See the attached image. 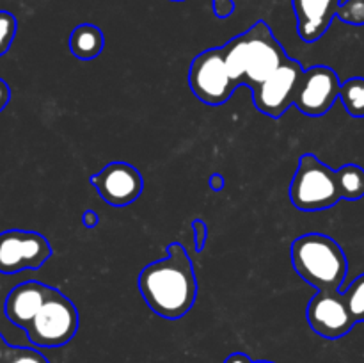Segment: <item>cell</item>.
I'll return each mask as SVG.
<instances>
[{"label":"cell","mask_w":364,"mask_h":363,"mask_svg":"<svg viewBox=\"0 0 364 363\" xmlns=\"http://www.w3.org/2000/svg\"><path fill=\"white\" fill-rule=\"evenodd\" d=\"M139 290L153 313L176 320L191 312L198 295L194 267L187 249L167 246V256L149 263L139 274Z\"/></svg>","instance_id":"cell-1"},{"label":"cell","mask_w":364,"mask_h":363,"mask_svg":"<svg viewBox=\"0 0 364 363\" xmlns=\"http://www.w3.org/2000/svg\"><path fill=\"white\" fill-rule=\"evenodd\" d=\"M226 66L237 85L255 91L290 57L263 20L223 46Z\"/></svg>","instance_id":"cell-2"},{"label":"cell","mask_w":364,"mask_h":363,"mask_svg":"<svg viewBox=\"0 0 364 363\" xmlns=\"http://www.w3.org/2000/svg\"><path fill=\"white\" fill-rule=\"evenodd\" d=\"M294 269L316 290H340L348 273L345 251L334 238L306 233L291 242Z\"/></svg>","instance_id":"cell-3"},{"label":"cell","mask_w":364,"mask_h":363,"mask_svg":"<svg viewBox=\"0 0 364 363\" xmlns=\"http://www.w3.org/2000/svg\"><path fill=\"white\" fill-rule=\"evenodd\" d=\"M291 205L302 212H320L331 209L341 199L336 184V171L320 162L313 153L299 160L290 185Z\"/></svg>","instance_id":"cell-4"},{"label":"cell","mask_w":364,"mask_h":363,"mask_svg":"<svg viewBox=\"0 0 364 363\" xmlns=\"http://www.w3.org/2000/svg\"><path fill=\"white\" fill-rule=\"evenodd\" d=\"M25 331L36 347L66 345L78 331L77 306L63 292L52 288L45 305Z\"/></svg>","instance_id":"cell-5"},{"label":"cell","mask_w":364,"mask_h":363,"mask_svg":"<svg viewBox=\"0 0 364 363\" xmlns=\"http://www.w3.org/2000/svg\"><path fill=\"white\" fill-rule=\"evenodd\" d=\"M188 84L198 100L206 105H223L238 88L226 66L223 46L205 50L194 57L188 70Z\"/></svg>","instance_id":"cell-6"},{"label":"cell","mask_w":364,"mask_h":363,"mask_svg":"<svg viewBox=\"0 0 364 363\" xmlns=\"http://www.w3.org/2000/svg\"><path fill=\"white\" fill-rule=\"evenodd\" d=\"M52 256V246L45 235L27 230H7L0 233V273L16 274L38 270Z\"/></svg>","instance_id":"cell-7"},{"label":"cell","mask_w":364,"mask_h":363,"mask_svg":"<svg viewBox=\"0 0 364 363\" xmlns=\"http://www.w3.org/2000/svg\"><path fill=\"white\" fill-rule=\"evenodd\" d=\"M302 64L295 59H288L252 91V102L256 109L265 116L277 117L283 116L288 107L294 105L295 91L301 82Z\"/></svg>","instance_id":"cell-8"},{"label":"cell","mask_w":364,"mask_h":363,"mask_svg":"<svg viewBox=\"0 0 364 363\" xmlns=\"http://www.w3.org/2000/svg\"><path fill=\"white\" fill-rule=\"evenodd\" d=\"M309 327L327 340L345 337L355 326L354 315L348 310L343 292L318 290L306 308Z\"/></svg>","instance_id":"cell-9"},{"label":"cell","mask_w":364,"mask_h":363,"mask_svg":"<svg viewBox=\"0 0 364 363\" xmlns=\"http://www.w3.org/2000/svg\"><path fill=\"white\" fill-rule=\"evenodd\" d=\"M340 89L341 84L336 71L318 64L304 70L295 91L294 105H297V109L306 116H323L340 98Z\"/></svg>","instance_id":"cell-10"},{"label":"cell","mask_w":364,"mask_h":363,"mask_svg":"<svg viewBox=\"0 0 364 363\" xmlns=\"http://www.w3.org/2000/svg\"><path fill=\"white\" fill-rule=\"evenodd\" d=\"M91 184L103 201L112 206L134 203L144 189V178L128 162H110L100 173L92 174Z\"/></svg>","instance_id":"cell-11"},{"label":"cell","mask_w":364,"mask_h":363,"mask_svg":"<svg viewBox=\"0 0 364 363\" xmlns=\"http://www.w3.org/2000/svg\"><path fill=\"white\" fill-rule=\"evenodd\" d=\"M50 292H52V287L39 281H25V283L16 285L7 294L6 302H4V312L9 322L21 330H27L28 324L34 320V317L48 299Z\"/></svg>","instance_id":"cell-12"},{"label":"cell","mask_w":364,"mask_h":363,"mask_svg":"<svg viewBox=\"0 0 364 363\" xmlns=\"http://www.w3.org/2000/svg\"><path fill=\"white\" fill-rule=\"evenodd\" d=\"M297 16V31L302 41L315 43L322 38L336 18L341 0H291Z\"/></svg>","instance_id":"cell-13"},{"label":"cell","mask_w":364,"mask_h":363,"mask_svg":"<svg viewBox=\"0 0 364 363\" xmlns=\"http://www.w3.org/2000/svg\"><path fill=\"white\" fill-rule=\"evenodd\" d=\"M105 38L102 28L92 23H82L73 28L70 36V50L77 59L91 60L103 52Z\"/></svg>","instance_id":"cell-14"},{"label":"cell","mask_w":364,"mask_h":363,"mask_svg":"<svg viewBox=\"0 0 364 363\" xmlns=\"http://www.w3.org/2000/svg\"><path fill=\"white\" fill-rule=\"evenodd\" d=\"M336 184L341 199H361L364 196V169L358 164H345L336 171Z\"/></svg>","instance_id":"cell-15"},{"label":"cell","mask_w":364,"mask_h":363,"mask_svg":"<svg viewBox=\"0 0 364 363\" xmlns=\"http://www.w3.org/2000/svg\"><path fill=\"white\" fill-rule=\"evenodd\" d=\"M340 100L350 116L364 117V77H354L343 82Z\"/></svg>","instance_id":"cell-16"},{"label":"cell","mask_w":364,"mask_h":363,"mask_svg":"<svg viewBox=\"0 0 364 363\" xmlns=\"http://www.w3.org/2000/svg\"><path fill=\"white\" fill-rule=\"evenodd\" d=\"M345 301H347L348 310L354 315L355 322H363L364 320V273L361 276L355 278L347 290L343 292Z\"/></svg>","instance_id":"cell-17"},{"label":"cell","mask_w":364,"mask_h":363,"mask_svg":"<svg viewBox=\"0 0 364 363\" xmlns=\"http://www.w3.org/2000/svg\"><path fill=\"white\" fill-rule=\"evenodd\" d=\"M18 21L9 11H0V57L7 53L16 36Z\"/></svg>","instance_id":"cell-18"},{"label":"cell","mask_w":364,"mask_h":363,"mask_svg":"<svg viewBox=\"0 0 364 363\" xmlns=\"http://www.w3.org/2000/svg\"><path fill=\"white\" fill-rule=\"evenodd\" d=\"M336 16L348 25H364V0H347L340 6Z\"/></svg>","instance_id":"cell-19"},{"label":"cell","mask_w":364,"mask_h":363,"mask_svg":"<svg viewBox=\"0 0 364 363\" xmlns=\"http://www.w3.org/2000/svg\"><path fill=\"white\" fill-rule=\"evenodd\" d=\"M6 358L7 363H48L45 356L34 349H9Z\"/></svg>","instance_id":"cell-20"},{"label":"cell","mask_w":364,"mask_h":363,"mask_svg":"<svg viewBox=\"0 0 364 363\" xmlns=\"http://www.w3.org/2000/svg\"><path fill=\"white\" fill-rule=\"evenodd\" d=\"M192 230H194V244L198 251H203L205 248L206 237H208V228L203 219H194L192 221Z\"/></svg>","instance_id":"cell-21"},{"label":"cell","mask_w":364,"mask_h":363,"mask_svg":"<svg viewBox=\"0 0 364 363\" xmlns=\"http://www.w3.org/2000/svg\"><path fill=\"white\" fill-rule=\"evenodd\" d=\"M235 11L233 0H213V13L217 18L224 20V18L231 16Z\"/></svg>","instance_id":"cell-22"},{"label":"cell","mask_w":364,"mask_h":363,"mask_svg":"<svg viewBox=\"0 0 364 363\" xmlns=\"http://www.w3.org/2000/svg\"><path fill=\"white\" fill-rule=\"evenodd\" d=\"M9 100H11L9 85H7L6 80H2V78H0V112L6 109V105L9 103Z\"/></svg>","instance_id":"cell-23"},{"label":"cell","mask_w":364,"mask_h":363,"mask_svg":"<svg viewBox=\"0 0 364 363\" xmlns=\"http://www.w3.org/2000/svg\"><path fill=\"white\" fill-rule=\"evenodd\" d=\"M82 223H84L85 228H95L96 224L100 223L98 214L92 212V210H87V212H85L84 216H82Z\"/></svg>","instance_id":"cell-24"},{"label":"cell","mask_w":364,"mask_h":363,"mask_svg":"<svg viewBox=\"0 0 364 363\" xmlns=\"http://www.w3.org/2000/svg\"><path fill=\"white\" fill-rule=\"evenodd\" d=\"M224 363H255L245 352H233L224 359Z\"/></svg>","instance_id":"cell-25"},{"label":"cell","mask_w":364,"mask_h":363,"mask_svg":"<svg viewBox=\"0 0 364 363\" xmlns=\"http://www.w3.org/2000/svg\"><path fill=\"white\" fill-rule=\"evenodd\" d=\"M210 187L213 189V191H223L224 185H226V182H224V177L220 173H213L212 177H210L208 180Z\"/></svg>","instance_id":"cell-26"},{"label":"cell","mask_w":364,"mask_h":363,"mask_svg":"<svg viewBox=\"0 0 364 363\" xmlns=\"http://www.w3.org/2000/svg\"><path fill=\"white\" fill-rule=\"evenodd\" d=\"M7 352H9V347H7L6 342H4L2 337H0V362H4V359H6Z\"/></svg>","instance_id":"cell-27"},{"label":"cell","mask_w":364,"mask_h":363,"mask_svg":"<svg viewBox=\"0 0 364 363\" xmlns=\"http://www.w3.org/2000/svg\"><path fill=\"white\" fill-rule=\"evenodd\" d=\"M255 363H274V362H265V359H262V362H255Z\"/></svg>","instance_id":"cell-28"},{"label":"cell","mask_w":364,"mask_h":363,"mask_svg":"<svg viewBox=\"0 0 364 363\" xmlns=\"http://www.w3.org/2000/svg\"><path fill=\"white\" fill-rule=\"evenodd\" d=\"M173 2H183V0H173Z\"/></svg>","instance_id":"cell-29"}]
</instances>
